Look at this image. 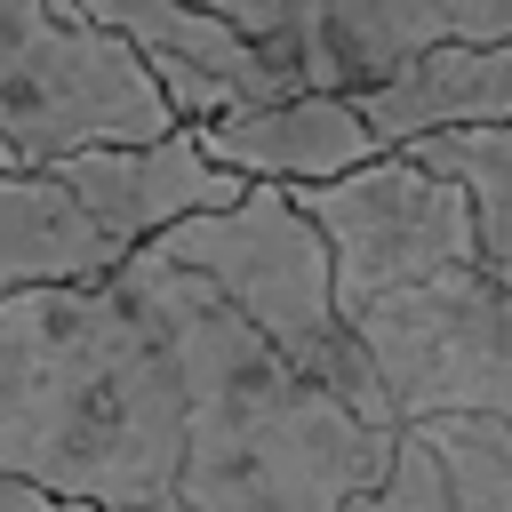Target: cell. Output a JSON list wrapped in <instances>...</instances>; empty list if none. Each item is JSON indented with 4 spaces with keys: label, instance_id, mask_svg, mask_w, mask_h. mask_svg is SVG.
Instances as JSON below:
<instances>
[{
    "label": "cell",
    "instance_id": "obj_1",
    "mask_svg": "<svg viewBox=\"0 0 512 512\" xmlns=\"http://www.w3.org/2000/svg\"><path fill=\"white\" fill-rule=\"evenodd\" d=\"M0 472L104 512H184V368L136 264L0 296Z\"/></svg>",
    "mask_w": 512,
    "mask_h": 512
},
{
    "label": "cell",
    "instance_id": "obj_2",
    "mask_svg": "<svg viewBox=\"0 0 512 512\" xmlns=\"http://www.w3.org/2000/svg\"><path fill=\"white\" fill-rule=\"evenodd\" d=\"M184 368V512H344L400 448V424L312 384L200 272L128 248Z\"/></svg>",
    "mask_w": 512,
    "mask_h": 512
},
{
    "label": "cell",
    "instance_id": "obj_3",
    "mask_svg": "<svg viewBox=\"0 0 512 512\" xmlns=\"http://www.w3.org/2000/svg\"><path fill=\"white\" fill-rule=\"evenodd\" d=\"M144 248L184 264V272H200L224 304H240L312 384H328L336 400H352L376 424H400L384 384H376V368H368L360 328L336 304V256H328L320 224L296 208L288 184H248L232 208L184 216V224H168Z\"/></svg>",
    "mask_w": 512,
    "mask_h": 512
},
{
    "label": "cell",
    "instance_id": "obj_4",
    "mask_svg": "<svg viewBox=\"0 0 512 512\" xmlns=\"http://www.w3.org/2000/svg\"><path fill=\"white\" fill-rule=\"evenodd\" d=\"M176 128L184 120L136 40L88 24V8L0 0V136L16 168H56L96 144H160Z\"/></svg>",
    "mask_w": 512,
    "mask_h": 512
},
{
    "label": "cell",
    "instance_id": "obj_5",
    "mask_svg": "<svg viewBox=\"0 0 512 512\" xmlns=\"http://www.w3.org/2000/svg\"><path fill=\"white\" fill-rule=\"evenodd\" d=\"M352 328L400 424H512V280L496 264H456L416 288H392L352 312Z\"/></svg>",
    "mask_w": 512,
    "mask_h": 512
},
{
    "label": "cell",
    "instance_id": "obj_6",
    "mask_svg": "<svg viewBox=\"0 0 512 512\" xmlns=\"http://www.w3.org/2000/svg\"><path fill=\"white\" fill-rule=\"evenodd\" d=\"M296 208L320 224L328 256H336V304L344 320L368 312L392 288H416L432 272L480 264V216L472 192L440 168H424L416 152H384L352 176L328 184H288Z\"/></svg>",
    "mask_w": 512,
    "mask_h": 512
},
{
    "label": "cell",
    "instance_id": "obj_7",
    "mask_svg": "<svg viewBox=\"0 0 512 512\" xmlns=\"http://www.w3.org/2000/svg\"><path fill=\"white\" fill-rule=\"evenodd\" d=\"M288 56L304 88H368L440 40H512V0H208Z\"/></svg>",
    "mask_w": 512,
    "mask_h": 512
},
{
    "label": "cell",
    "instance_id": "obj_8",
    "mask_svg": "<svg viewBox=\"0 0 512 512\" xmlns=\"http://www.w3.org/2000/svg\"><path fill=\"white\" fill-rule=\"evenodd\" d=\"M48 176H64V192H72L120 248H144V240H160L168 224L208 216V208H232V200L248 192V176L216 168L192 128H176V136H160V144H96V152L56 160Z\"/></svg>",
    "mask_w": 512,
    "mask_h": 512
},
{
    "label": "cell",
    "instance_id": "obj_9",
    "mask_svg": "<svg viewBox=\"0 0 512 512\" xmlns=\"http://www.w3.org/2000/svg\"><path fill=\"white\" fill-rule=\"evenodd\" d=\"M192 136L216 168H232L248 184H328V176H352V168L392 152L344 88H296L272 104H232L224 120H200Z\"/></svg>",
    "mask_w": 512,
    "mask_h": 512
},
{
    "label": "cell",
    "instance_id": "obj_10",
    "mask_svg": "<svg viewBox=\"0 0 512 512\" xmlns=\"http://www.w3.org/2000/svg\"><path fill=\"white\" fill-rule=\"evenodd\" d=\"M352 104L368 112V128L392 152L416 144V136H440V128H496V120H512V40H440V48H416L384 80L352 88Z\"/></svg>",
    "mask_w": 512,
    "mask_h": 512
},
{
    "label": "cell",
    "instance_id": "obj_11",
    "mask_svg": "<svg viewBox=\"0 0 512 512\" xmlns=\"http://www.w3.org/2000/svg\"><path fill=\"white\" fill-rule=\"evenodd\" d=\"M344 512H512V424L480 416L400 424L392 472Z\"/></svg>",
    "mask_w": 512,
    "mask_h": 512
},
{
    "label": "cell",
    "instance_id": "obj_12",
    "mask_svg": "<svg viewBox=\"0 0 512 512\" xmlns=\"http://www.w3.org/2000/svg\"><path fill=\"white\" fill-rule=\"evenodd\" d=\"M80 8H88V24L136 40L144 64H200V72L232 80L240 104H272V96H296L304 88V72L288 56H272L264 40H248L208 0H80Z\"/></svg>",
    "mask_w": 512,
    "mask_h": 512
},
{
    "label": "cell",
    "instance_id": "obj_13",
    "mask_svg": "<svg viewBox=\"0 0 512 512\" xmlns=\"http://www.w3.org/2000/svg\"><path fill=\"white\" fill-rule=\"evenodd\" d=\"M120 264H128V248L64 192V176L0 168V296L56 288V280H104Z\"/></svg>",
    "mask_w": 512,
    "mask_h": 512
},
{
    "label": "cell",
    "instance_id": "obj_14",
    "mask_svg": "<svg viewBox=\"0 0 512 512\" xmlns=\"http://www.w3.org/2000/svg\"><path fill=\"white\" fill-rule=\"evenodd\" d=\"M400 152H416L424 168H440V176H456L472 192L480 264L512 272V120H496V128H440V136H416Z\"/></svg>",
    "mask_w": 512,
    "mask_h": 512
},
{
    "label": "cell",
    "instance_id": "obj_15",
    "mask_svg": "<svg viewBox=\"0 0 512 512\" xmlns=\"http://www.w3.org/2000/svg\"><path fill=\"white\" fill-rule=\"evenodd\" d=\"M0 512H104V504H80V496H56V488H32V480L0 472Z\"/></svg>",
    "mask_w": 512,
    "mask_h": 512
},
{
    "label": "cell",
    "instance_id": "obj_16",
    "mask_svg": "<svg viewBox=\"0 0 512 512\" xmlns=\"http://www.w3.org/2000/svg\"><path fill=\"white\" fill-rule=\"evenodd\" d=\"M0 168H16V152H8V136H0Z\"/></svg>",
    "mask_w": 512,
    "mask_h": 512
},
{
    "label": "cell",
    "instance_id": "obj_17",
    "mask_svg": "<svg viewBox=\"0 0 512 512\" xmlns=\"http://www.w3.org/2000/svg\"><path fill=\"white\" fill-rule=\"evenodd\" d=\"M504 280H512V272H504Z\"/></svg>",
    "mask_w": 512,
    "mask_h": 512
}]
</instances>
